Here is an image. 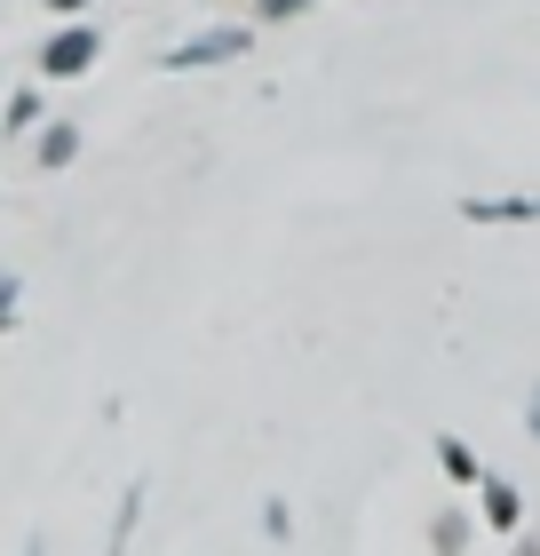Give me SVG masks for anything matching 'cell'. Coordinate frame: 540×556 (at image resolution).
Returning <instances> with one entry per match:
<instances>
[{
	"label": "cell",
	"mask_w": 540,
	"mask_h": 556,
	"mask_svg": "<svg viewBox=\"0 0 540 556\" xmlns=\"http://www.w3.org/2000/svg\"><path fill=\"white\" fill-rule=\"evenodd\" d=\"M437 462H445V477H461V485L477 477V462H469V445H461V438H437Z\"/></svg>",
	"instance_id": "obj_4"
},
{
	"label": "cell",
	"mask_w": 540,
	"mask_h": 556,
	"mask_svg": "<svg viewBox=\"0 0 540 556\" xmlns=\"http://www.w3.org/2000/svg\"><path fill=\"white\" fill-rule=\"evenodd\" d=\"M9 302H16V278H0V318H9Z\"/></svg>",
	"instance_id": "obj_7"
},
{
	"label": "cell",
	"mask_w": 540,
	"mask_h": 556,
	"mask_svg": "<svg viewBox=\"0 0 540 556\" xmlns=\"http://www.w3.org/2000/svg\"><path fill=\"white\" fill-rule=\"evenodd\" d=\"M239 48H247V33H199L191 48H175V72H184V64H223V56H239Z\"/></svg>",
	"instance_id": "obj_2"
},
{
	"label": "cell",
	"mask_w": 540,
	"mask_h": 556,
	"mask_svg": "<svg viewBox=\"0 0 540 556\" xmlns=\"http://www.w3.org/2000/svg\"><path fill=\"white\" fill-rule=\"evenodd\" d=\"M48 9H88V0H48Z\"/></svg>",
	"instance_id": "obj_10"
},
{
	"label": "cell",
	"mask_w": 540,
	"mask_h": 556,
	"mask_svg": "<svg viewBox=\"0 0 540 556\" xmlns=\"http://www.w3.org/2000/svg\"><path fill=\"white\" fill-rule=\"evenodd\" d=\"M263 9H271V16H294V9H302V0H263Z\"/></svg>",
	"instance_id": "obj_8"
},
{
	"label": "cell",
	"mask_w": 540,
	"mask_h": 556,
	"mask_svg": "<svg viewBox=\"0 0 540 556\" xmlns=\"http://www.w3.org/2000/svg\"><path fill=\"white\" fill-rule=\"evenodd\" d=\"M72 151H80V136H72V128H48V136H40V160H48V167H64Z\"/></svg>",
	"instance_id": "obj_6"
},
{
	"label": "cell",
	"mask_w": 540,
	"mask_h": 556,
	"mask_svg": "<svg viewBox=\"0 0 540 556\" xmlns=\"http://www.w3.org/2000/svg\"><path fill=\"white\" fill-rule=\"evenodd\" d=\"M485 517L508 533V525H517V493H508V485H485Z\"/></svg>",
	"instance_id": "obj_5"
},
{
	"label": "cell",
	"mask_w": 540,
	"mask_h": 556,
	"mask_svg": "<svg viewBox=\"0 0 540 556\" xmlns=\"http://www.w3.org/2000/svg\"><path fill=\"white\" fill-rule=\"evenodd\" d=\"M469 215L477 223H525V215H540V199H469Z\"/></svg>",
	"instance_id": "obj_3"
},
{
	"label": "cell",
	"mask_w": 540,
	"mask_h": 556,
	"mask_svg": "<svg viewBox=\"0 0 540 556\" xmlns=\"http://www.w3.org/2000/svg\"><path fill=\"white\" fill-rule=\"evenodd\" d=\"M40 64L56 72V80H64V72H88V64H96V33H88V24H72V33L48 40V56H40Z\"/></svg>",
	"instance_id": "obj_1"
},
{
	"label": "cell",
	"mask_w": 540,
	"mask_h": 556,
	"mask_svg": "<svg viewBox=\"0 0 540 556\" xmlns=\"http://www.w3.org/2000/svg\"><path fill=\"white\" fill-rule=\"evenodd\" d=\"M532 438H540V390H532Z\"/></svg>",
	"instance_id": "obj_9"
}]
</instances>
